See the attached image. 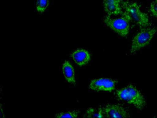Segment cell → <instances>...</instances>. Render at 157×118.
Segmentation results:
<instances>
[{"label":"cell","instance_id":"cell-9","mask_svg":"<svg viewBox=\"0 0 157 118\" xmlns=\"http://www.w3.org/2000/svg\"><path fill=\"white\" fill-rule=\"evenodd\" d=\"M62 70L64 76L66 81L73 85L76 84L75 71L73 67L68 61L66 60L63 64Z\"/></svg>","mask_w":157,"mask_h":118},{"label":"cell","instance_id":"cell-6","mask_svg":"<svg viewBox=\"0 0 157 118\" xmlns=\"http://www.w3.org/2000/svg\"><path fill=\"white\" fill-rule=\"evenodd\" d=\"M105 117H126L129 115L122 106L116 104H107L102 108Z\"/></svg>","mask_w":157,"mask_h":118},{"label":"cell","instance_id":"cell-7","mask_svg":"<svg viewBox=\"0 0 157 118\" xmlns=\"http://www.w3.org/2000/svg\"><path fill=\"white\" fill-rule=\"evenodd\" d=\"M123 0H103L104 9L107 15H121L122 11L121 3Z\"/></svg>","mask_w":157,"mask_h":118},{"label":"cell","instance_id":"cell-10","mask_svg":"<svg viewBox=\"0 0 157 118\" xmlns=\"http://www.w3.org/2000/svg\"><path fill=\"white\" fill-rule=\"evenodd\" d=\"M83 117L101 118L105 117L102 108H90L86 110Z\"/></svg>","mask_w":157,"mask_h":118},{"label":"cell","instance_id":"cell-11","mask_svg":"<svg viewBox=\"0 0 157 118\" xmlns=\"http://www.w3.org/2000/svg\"><path fill=\"white\" fill-rule=\"evenodd\" d=\"M79 112V111L78 110L61 112L56 114L55 115V117L57 118L77 117Z\"/></svg>","mask_w":157,"mask_h":118},{"label":"cell","instance_id":"cell-4","mask_svg":"<svg viewBox=\"0 0 157 118\" xmlns=\"http://www.w3.org/2000/svg\"><path fill=\"white\" fill-rule=\"evenodd\" d=\"M157 32V27L142 28L133 37L130 49L133 53L149 44Z\"/></svg>","mask_w":157,"mask_h":118},{"label":"cell","instance_id":"cell-2","mask_svg":"<svg viewBox=\"0 0 157 118\" xmlns=\"http://www.w3.org/2000/svg\"><path fill=\"white\" fill-rule=\"evenodd\" d=\"M121 5L124 11L129 16L130 21L141 28H146L151 25L147 15L141 11L140 6L137 3L122 1Z\"/></svg>","mask_w":157,"mask_h":118},{"label":"cell","instance_id":"cell-3","mask_svg":"<svg viewBox=\"0 0 157 118\" xmlns=\"http://www.w3.org/2000/svg\"><path fill=\"white\" fill-rule=\"evenodd\" d=\"M121 16L117 18H112L107 16L105 17L104 22L106 25L118 35L125 37L128 34L130 20L129 16L124 11Z\"/></svg>","mask_w":157,"mask_h":118},{"label":"cell","instance_id":"cell-1","mask_svg":"<svg viewBox=\"0 0 157 118\" xmlns=\"http://www.w3.org/2000/svg\"><path fill=\"white\" fill-rule=\"evenodd\" d=\"M116 93L120 99L133 105L139 110H143L146 105V101L143 95L132 85L117 90Z\"/></svg>","mask_w":157,"mask_h":118},{"label":"cell","instance_id":"cell-13","mask_svg":"<svg viewBox=\"0 0 157 118\" xmlns=\"http://www.w3.org/2000/svg\"><path fill=\"white\" fill-rule=\"evenodd\" d=\"M149 10L151 14L157 18V0H155L151 3Z\"/></svg>","mask_w":157,"mask_h":118},{"label":"cell","instance_id":"cell-8","mask_svg":"<svg viewBox=\"0 0 157 118\" xmlns=\"http://www.w3.org/2000/svg\"><path fill=\"white\" fill-rule=\"evenodd\" d=\"M71 56L78 65L82 66L87 64L90 59L89 52L84 49H78L73 51Z\"/></svg>","mask_w":157,"mask_h":118},{"label":"cell","instance_id":"cell-12","mask_svg":"<svg viewBox=\"0 0 157 118\" xmlns=\"http://www.w3.org/2000/svg\"><path fill=\"white\" fill-rule=\"evenodd\" d=\"M49 4V0H37L36 8L37 11L42 13L46 10Z\"/></svg>","mask_w":157,"mask_h":118},{"label":"cell","instance_id":"cell-5","mask_svg":"<svg viewBox=\"0 0 157 118\" xmlns=\"http://www.w3.org/2000/svg\"><path fill=\"white\" fill-rule=\"evenodd\" d=\"M118 81L115 79L100 78L92 80L89 85V89L96 91L111 92L115 89Z\"/></svg>","mask_w":157,"mask_h":118}]
</instances>
